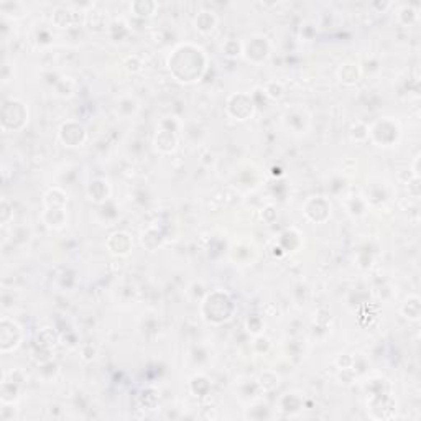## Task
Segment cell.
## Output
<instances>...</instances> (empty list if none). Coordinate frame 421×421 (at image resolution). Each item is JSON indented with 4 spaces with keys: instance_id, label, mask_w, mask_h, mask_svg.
<instances>
[{
    "instance_id": "6da1fadb",
    "label": "cell",
    "mask_w": 421,
    "mask_h": 421,
    "mask_svg": "<svg viewBox=\"0 0 421 421\" xmlns=\"http://www.w3.org/2000/svg\"><path fill=\"white\" fill-rule=\"evenodd\" d=\"M257 45H259V36H254L252 40L245 45V53L250 54L252 51H257L255 54H260V59H265L268 56V45L265 41V38L262 40L260 46H257ZM254 59H255V56H254Z\"/></svg>"
},
{
    "instance_id": "7a4b0ae2",
    "label": "cell",
    "mask_w": 421,
    "mask_h": 421,
    "mask_svg": "<svg viewBox=\"0 0 421 421\" xmlns=\"http://www.w3.org/2000/svg\"><path fill=\"white\" fill-rule=\"evenodd\" d=\"M216 25V17L213 15V12H201L196 18V28L201 30V32H210Z\"/></svg>"
},
{
    "instance_id": "3957f363",
    "label": "cell",
    "mask_w": 421,
    "mask_h": 421,
    "mask_svg": "<svg viewBox=\"0 0 421 421\" xmlns=\"http://www.w3.org/2000/svg\"><path fill=\"white\" fill-rule=\"evenodd\" d=\"M408 306H410V311H407V318H411V319H418L419 318V305H418V298H413V301H407Z\"/></svg>"
}]
</instances>
